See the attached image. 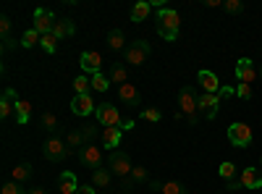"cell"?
I'll list each match as a JSON object with an SVG mask.
<instances>
[{
	"label": "cell",
	"mask_w": 262,
	"mask_h": 194,
	"mask_svg": "<svg viewBox=\"0 0 262 194\" xmlns=\"http://www.w3.org/2000/svg\"><path fill=\"white\" fill-rule=\"evenodd\" d=\"M39 123H42V128H45V132H58V126H60V121H58V116L53 113V111H45L42 113V118H39Z\"/></svg>",
	"instance_id": "obj_30"
},
{
	"label": "cell",
	"mask_w": 262,
	"mask_h": 194,
	"mask_svg": "<svg viewBox=\"0 0 262 194\" xmlns=\"http://www.w3.org/2000/svg\"><path fill=\"white\" fill-rule=\"evenodd\" d=\"M81 69H84L86 74H100V69H102V55H100L97 50H84V53H81Z\"/></svg>",
	"instance_id": "obj_16"
},
{
	"label": "cell",
	"mask_w": 262,
	"mask_h": 194,
	"mask_svg": "<svg viewBox=\"0 0 262 194\" xmlns=\"http://www.w3.org/2000/svg\"><path fill=\"white\" fill-rule=\"evenodd\" d=\"M29 118H32V102L18 100V102H16V121L24 126V123H29Z\"/></svg>",
	"instance_id": "obj_26"
},
{
	"label": "cell",
	"mask_w": 262,
	"mask_h": 194,
	"mask_svg": "<svg viewBox=\"0 0 262 194\" xmlns=\"http://www.w3.org/2000/svg\"><path fill=\"white\" fill-rule=\"evenodd\" d=\"M97 134V128L90 126V128H84V132H79V128H74V132L66 134V144H69L71 149H79V147H86V142H90L92 137Z\"/></svg>",
	"instance_id": "obj_14"
},
{
	"label": "cell",
	"mask_w": 262,
	"mask_h": 194,
	"mask_svg": "<svg viewBox=\"0 0 262 194\" xmlns=\"http://www.w3.org/2000/svg\"><path fill=\"white\" fill-rule=\"evenodd\" d=\"M16 102H18L16 92H13V90H6L3 97H0V118L8 121L11 116H16Z\"/></svg>",
	"instance_id": "obj_17"
},
{
	"label": "cell",
	"mask_w": 262,
	"mask_h": 194,
	"mask_svg": "<svg viewBox=\"0 0 262 194\" xmlns=\"http://www.w3.org/2000/svg\"><path fill=\"white\" fill-rule=\"evenodd\" d=\"M236 97L252 100V84H238V87H236Z\"/></svg>",
	"instance_id": "obj_39"
},
{
	"label": "cell",
	"mask_w": 262,
	"mask_h": 194,
	"mask_svg": "<svg viewBox=\"0 0 262 194\" xmlns=\"http://www.w3.org/2000/svg\"><path fill=\"white\" fill-rule=\"evenodd\" d=\"M252 139H254L252 126H247V123H231L228 126V142L233 147H249Z\"/></svg>",
	"instance_id": "obj_7"
},
{
	"label": "cell",
	"mask_w": 262,
	"mask_h": 194,
	"mask_svg": "<svg viewBox=\"0 0 262 194\" xmlns=\"http://www.w3.org/2000/svg\"><path fill=\"white\" fill-rule=\"evenodd\" d=\"M262 186V174L259 168H242L238 179L228 184V191H238V189H259Z\"/></svg>",
	"instance_id": "obj_4"
},
{
	"label": "cell",
	"mask_w": 262,
	"mask_h": 194,
	"mask_svg": "<svg viewBox=\"0 0 262 194\" xmlns=\"http://www.w3.org/2000/svg\"><path fill=\"white\" fill-rule=\"evenodd\" d=\"M27 194H45V189H42V186H34V189H27Z\"/></svg>",
	"instance_id": "obj_46"
},
{
	"label": "cell",
	"mask_w": 262,
	"mask_h": 194,
	"mask_svg": "<svg viewBox=\"0 0 262 194\" xmlns=\"http://www.w3.org/2000/svg\"><path fill=\"white\" fill-rule=\"evenodd\" d=\"M11 48H13V37H6L3 39V50H11Z\"/></svg>",
	"instance_id": "obj_45"
},
{
	"label": "cell",
	"mask_w": 262,
	"mask_h": 194,
	"mask_svg": "<svg viewBox=\"0 0 262 194\" xmlns=\"http://www.w3.org/2000/svg\"><path fill=\"white\" fill-rule=\"evenodd\" d=\"M39 48L53 55V53L58 50V37H55V34H45V37H42V42H39Z\"/></svg>",
	"instance_id": "obj_33"
},
{
	"label": "cell",
	"mask_w": 262,
	"mask_h": 194,
	"mask_svg": "<svg viewBox=\"0 0 262 194\" xmlns=\"http://www.w3.org/2000/svg\"><path fill=\"white\" fill-rule=\"evenodd\" d=\"M223 8H226V13H242L244 11V3H242V0H226V3H223Z\"/></svg>",
	"instance_id": "obj_37"
},
{
	"label": "cell",
	"mask_w": 262,
	"mask_h": 194,
	"mask_svg": "<svg viewBox=\"0 0 262 194\" xmlns=\"http://www.w3.org/2000/svg\"><path fill=\"white\" fill-rule=\"evenodd\" d=\"M259 170H262V158H259Z\"/></svg>",
	"instance_id": "obj_48"
},
{
	"label": "cell",
	"mask_w": 262,
	"mask_h": 194,
	"mask_svg": "<svg viewBox=\"0 0 262 194\" xmlns=\"http://www.w3.org/2000/svg\"><path fill=\"white\" fill-rule=\"evenodd\" d=\"M217 176H221L223 181H228V184H231V181H236V179H238V168H236L231 160H226V163H221V168H217Z\"/></svg>",
	"instance_id": "obj_27"
},
{
	"label": "cell",
	"mask_w": 262,
	"mask_h": 194,
	"mask_svg": "<svg viewBox=\"0 0 262 194\" xmlns=\"http://www.w3.org/2000/svg\"><path fill=\"white\" fill-rule=\"evenodd\" d=\"M95 191H97V189H95V186H92V184H81V186H79V191H76V194H95Z\"/></svg>",
	"instance_id": "obj_41"
},
{
	"label": "cell",
	"mask_w": 262,
	"mask_h": 194,
	"mask_svg": "<svg viewBox=\"0 0 262 194\" xmlns=\"http://www.w3.org/2000/svg\"><path fill=\"white\" fill-rule=\"evenodd\" d=\"M217 6H223L221 0H207V8H217Z\"/></svg>",
	"instance_id": "obj_47"
},
{
	"label": "cell",
	"mask_w": 262,
	"mask_h": 194,
	"mask_svg": "<svg viewBox=\"0 0 262 194\" xmlns=\"http://www.w3.org/2000/svg\"><path fill=\"white\" fill-rule=\"evenodd\" d=\"M118 100H121V105L131 107V111H137V107L142 105V95H139V90L134 87V84H121L118 87Z\"/></svg>",
	"instance_id": "obj_11"
},
{
	"label": "cell",
	"mask_w": 262,
	"mask_h": 194,
	"mask_svg": "<svg viewBox=\"0 0 262 194\" xmlns=\"http://www.w3.org/2000/svg\"><path fill=\"white\" fill-rule=\"evenodd\" d=\"M0 194H27V189H21V184H16V181H8V184H3Z\"/></svg>",
	"instance_id": "obj_38"
},
{
	"label": "cell",
	"mask_w": 262,
	"mask_h": 194,
	"mask_svg": "<svg viewBox=\"0 0 262 194\" xmlns=\"http://www.w3.org/2000/svg\"><path fill=\"white\" fill-rule=\"evenodd\" d=\"M142 118L149 121V123H158V121L163 118V113L158 111V107H144V111H142Z\"/></svg>",
	"instance_id": "obj_36"
},
{
	"label": "cell",
	"mask_w": 262,
	"mask_h": 194,
	"mask_svg": "<svg viewBox=\"0 0 262 194\" xmlns=\"http://www.w3.org/2000/svg\"><path fill=\"white\" fill-rule=\"evenodd\" d=\"M29 179H32V165L29 163H18L11 170V181H16V184H27Z\"/></svg>",
	"instance_id": "obj_22"
},
{
	"label": "cell",
	"mask_w": 262,
	"mask_h": 194,
	"mask_svg": "<svg viewBox=\"0 0 262 194\" xmlns=\"http://www.w3.org/2000/svg\"><path fill=\"white\" fill-rule=\"evenodd\" d=\"M0 34H3V39L11 37V18L8 16H0Z\"/></svg>",
	"instance_id": "obj_40"
},
{
	"label": "cell",
	"mask_w": 262,
	"mask_h": 194,
	"mask_svg": "<svg viewBox=\"0 0 262 194\" xmlns=\"http://www.w3.org/2000/svg\"><path fill=\"white\" fill-rule=\"evenodd\" d=\"M107 48L111 50H126L128 45H126V37H123V32L121 29H111V34H107Z\"/></svg>",
	"instance_id": "obj_24"
},
{
	"label": "cell",
	"mask_w": 262,
	"mask_h": 194,
	"mask_svg": "<svg viewBox=\"0 0 262 194\" xmlns=\"http://www.w3.org/2000/svg\"><path fill=\"white\" fill-rule=\"evenodd\" d=\"M196 81L202 84V90L207 95H217V92H221V81H217V76L212 71H207V69H202L200 74H196Z\"/></svg>",
	"instance_id": "obj_18"
},
{
	"label": "cell",
	"mask_w": 262,
	"mask_h": 194,
	"mask_svg": "<svg viewBox=\"0 0 262 194\" xmlns=\"http://www.w3.org/2000/svg\"><path fill=\"white\" fill-rule=\"evenodd\" d=\"M95 118L107 128V126H118L121 128V111H118V107L116 105H111V102H100L97 105V111H95Z\"/></svg>",
	"instance_id": "obj_8"
},
{
	"label": "cell",
	"mask_w": 262,
	"mask_h": 194,
	"mask_svg": "<svg viewBox=\"0 0 262 194\" xmlns=\"http://www.w3.org/2000/svg\"><path fill=\"white\" fill-rule=\"evenodd\" d=\"M107 170H111L113 176H118L121 181H126L128 176H131V170H134V165H131V158H128V153H111V158H107Z\"/></svg>",
	"instance_id": "obj_6"
},
{
	"label": "cell",
	"mask_w": 262,
	"mask_h": 194,
	"mask_svg": "<svg viewBox=\"0 0 262 194\" xmlns=\"http://www.w3.org/2000/svg\"><path fill=\"white\" fill-rule=\"evenodd\" d=\"M149 53H152L149 42H144V39H134V42H131V45L123 50V58H126L128 66H142V63H147Z\"/></svg>",
	"instance_id": "obj_5"
},
{
	"label": "cell",
	"mask_w": 262,
	"mask_h": 194,
	"mask_svg": "<svg viewBox=\"0 0 262 194\" xmlns=\"http://www.w3.org/2000/svg\"><path fill=\"white\" fill-rule=\"evenodd\" d=\"M107 90H111V76H105L102 71L92 74V92H107Z\"/></svg>",
	"instance_id": "obj_31"
},
{
	"label": "cell",
	"mask_w": 262,
	"mask_h": 194,
	"mask_svg": "<svg viewBox=\"0 0 262 194\" xmlns=\"http://www.w3.org/2000/svg\"><path fill=\"white\" fill-rule=\"evenodd\" d=\"M149 189H152V191H163V184L155 181V179H149Z\"/></svg>",
	"instance_id": "obj_44"
},
{
	"label": "cell",
	"mask_w": 262,
	"mask_h": 194,
	"mask_svg": "<svg viewBox=\"0 0 262 194\" xmlns=\"http://www.w3.org/2000/svg\"><path fill=\"white\" fill-rule=\"evenodd\" d=\"M217 105H221V95H200V116H205L207 121H212L217 116Z\"/></svg>",
	"instance_id": "obj_15"
},
{
	"label": "cell",
	"mask_w": 262,
	"mask_h": 194,
	"mask_svg": "<svg viewBox=\"0 0 262 194\" xmlns=\"http://www.w3.org/2000/svg\"><path fill=\"white\" fill-rule=\"evenodd\" d=\"M155 29L163 39L173 42V39H179V32H181V16L179 11H173V8H160L158 11V21H155Z\"/></svg>",
	"instance_id": "obj_1"
},
{
	"label": "cell",
	"mask_w": 262,
	"mask_h": 194,
	"mask_svg": "<svg viewBox=\"0 0 262 194\" xmlns=\"http://www.w3.org/2000/svg\"><path fill=\"white\" fill-rule=\"evenodd\" d=\"M121 137H123V132H121L118 126H107L105 132H102V147H105V149H113V153H116V147L121 144Z\"/></svg>",
	"instance_id": "obj_20"
},
{
	"label": "cell",
	"mask_w": 262,
	"mask_h": 194,
	"mask_svg": "<svg viewBox=\"0 0 262 194\" xmlns=\"http://www.w3.org/2000/svg\"><path fill=\"white\" fill-rule=\"evenodd\" d=\"M76 32V27H74V18H58L55 21V27H53V34L58 37V39H63V37H71Z\"/></svg>",
	"instance_id": "obj_21"
},
{
	"label": "cell",
	"mask_w": 262,
	"mask_h": 194,
	"mask_svg": "<svg viewBox=\"0 0 262 194\" xmlns=\"http://www.w3.org/2000/svg\"><path fill=\"white\" fill-rule=\"evenodd\" d=\"M111 170H107V168H97L95 170V174H92V186L95 189H107V186H111Z\"/></svg>",
	"instance_id": "obj_25"
},
{
	"label": "cell",
	"mask_w": 262,
	"mask_h": 194,
	"mask_svg": "<svg viewBox=\"0 0 262 194\" xmlns=\"http://www.w3.org/2000/svg\"><path fill=\"white\" fill-rule=\"evenodd\" d=\"M58 189H60V194H76L79 191V181H76V176L71 174V170H60Z\"/></svg>",
	"instance_id": "obj_19"
},
{
	"label": "cell",
	"mask_w": 262,
	"mask_h": 194,
	"mask_svg": "<svg viewBox=\"0 0 262 194\" xmlns=\"http://www.w3.org/2000/svg\"><path fill=\"white\" fill-rule=\"evenodd\" d=\"M217 95H221V100H226V97L236 95V90H233V87H221V92H217Z\"/></svg>",
	"instance_id": "obj_42"
},
{
	"label": "cell",
	"mask_w": 262,
	"mask_h": 194,
	"mask_svg": "<svg viewBox=\"0 0 262 194\" xmlns=\"http://www.w3.org/2000/svg\"><path fill=\"white\" fill-rule=\"evenodd\" d=\"M55 16L50 13V11H45V8H37L34 11V29L45 37V34H53V27H55Z\"/></svg>",
	"instance_id": "obj_13"
},
{
	"label": "cell",
	"mask_w": 262,
	"mask_h": 194,
	"mask_svg": "<svg viewBox=\"0 0 262 194\" xmlns=\"http://www.w3.org/2000/svg\"><path fill=\"white\" fill-rule=\"evenodd\" d=\"M95 111H97V105H95L92 95H74V100H71V113L74 116L86 118V116H95Z\"/></svg>",
	"instance_id": "obj_10"
},
{
	"label": "cell",
	"mask_w": 262,
	"mask_h": 194,
	"mask_svg": "<svg viewBox=\"0 0 262 194\" xmlns=\"http://www.w3.org/2000/svg\"><path fill=\"white\" fill-rule=\"evenodd\" d=\"M236 79H238V84H252L257 79V69H254L252 58H238L236 60Z\"/></svg>",
	"instance_id": "obj_12"
},
{
	"label": "cell",
	"mask_w": 262,
	"mask_h": 194,
	"mask_svg": "<svg viewBox=\"0 0 262 194\" xmlns=\"http://www.w3.org/2000/svg\"><path fill=\"white\" fill-rule=\"evenodd\" d=\"M131 181L134 184H142V181H149V174L144 165H134V170H131Z\"/></svg>",
	"instance_id": "obj_35"
},
{
	"label": "cell",
	"mask_w": 262,
	"mask_h": 194,
	"mask_svg": "<svg viewBox=\"0 0 262 194\" xmlns=\"http://www.w3.org/2000/svg\"><path fill=\"white\" fill-rule=\"evenodd\" d=\"M79 163H81L84 168H90L92 174H95L97 168H102V149H100L97 144L81 147V149H79Z\"/></svg>",
	"instance_id": "obj_9"
},
{
	"label": "cell",
	"mask_w": 262,
	"mask_h": 194,
	"mask_svg": "<svg viewBox=\"0 0 262 194\" xmlns=\"http://www.w3.org/2000/svg\"><path fill=\"white\" fill-rule=\"evenodd\" d=\"M39 42H42V34H39L34 27H32V29H27L24 34H21V48H27V50H29V48H34V45H39Z\"/></svg>",
	"instance_id": "obj_29"
},
{
	"label": "cell",
	"mask_w": 262,
	"mask_h": 194,
	"mask_svg": "<svg viewBox=\"0 0 262 194\" xmlns=\"http://www.w3.org/2000/svg\"><path fill=\"white\" fill-rule=\"evenodd\" d=\"M131 128H134V121H131V118H123V123H121V132H131Z\"/></svg>",
	"instance_id": "obj_43"
},
{
	"label": "cell",
	"mask_w": 262,
	"mask_h": 194,
	"mask_svg": "<svg viewBox=\"0 0 262 194\" xmlns=\"http://www.w3.org/2000/svg\"><path fill=\"white\" fill-rule=\"evenodd\" d=\"M111 84H118V87L121 84H128V71L121 66V63H116V66L111 69Z\"/></svg>",
	"instance_id": "obj_32"
},
{
	"label": "cell",
	"mask_w": 262,
	"mask_h": 194,
	"mask_svg": "<svg viewBox=\"0 0 262 194\" xmlns=\"http://www.w3.org/2000/svg\"><path fill=\"white\" fill-rule=\"evenodd\" d=\"M74 92H76V95H90V92H92V76L79 74V76L74 79Z\"/></svg>",
	"instance_id": "obj_28"
},
{
	"label": "cell",
	"mask_w": 262,
	"mask_h": 194,
	"mask_svg": "<svg viewBox=\"0 0 262 194\" xmlns=\"http://www.w3.org/2000/svg\"><path fill=\"white\" fill-rule=\"evenodd\" d=\"M259 76H262V69H259Z\"/></svg>",
	"instance_id": "obj_49"
},
{
	"label": "cell",
	"mask_w": 262,
	"mask_h": 194,
	"mask_svg": "<svg viewBox=\"0 0 262 194\" xmlns=\"http://www.w3.org/2000/svg\"><path fill=\"white\" fill-rule=\"evenodd\" d=\"M179 113L189 121V126H196L200 123V97H196L194 87H184L179 92Z\"/></svg>",
	"instance_id": "obj_2"
},
{
	"label": "cell",
	"mask_w": 262,
	"mask_h": 194,
	"mask_svg": "<svg viewBox=\"0 0 262 194\" xmlns=\"http://www.w3.org/2000/svg\"><path fill=\"white\" fill-rule=\"evenodd\" d=\"M71 153H74V149L66 144V139H60V137H50L45 142V147H42V155H45L50 163H63Z\"/></svg>",
	"instance_id": "obj_3"
},
{
	"label": "cell",
	"mask_w": 262,
	"mask_h": 194,
	"mask_svg": "<svg viewBox=\"0 0 262 194\" xmlns=\"http://www.w3.org/2000/svg\"><path fill=\"white\" fill-rule=\"evenodd\" d=\"M163 194H189L186 186L181 181H165L163 184Z\"/></svg>",
	"instance_id": "obj_34"
},
{
	"label": "cell",
	"mask_w": 262,
	"mask_h": 194,
	"mask_svg": "<svg viewBox=\"0 0 262 194\" xmlns=\"http://www.w3.org/2000/svg\"><path fill=\"white\" fill-rule=\"evenodd\" d=\"M149 11H152V3H147V0H139V3L131 8V21H134V24H142V21L149 16Z\"/></svg>",
	"instance_id": "obj_23"
}]
</instances>
